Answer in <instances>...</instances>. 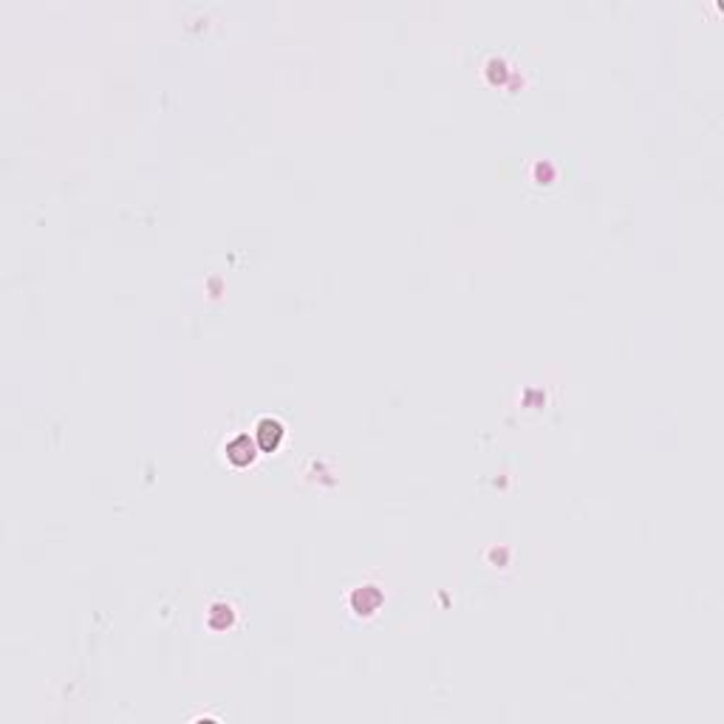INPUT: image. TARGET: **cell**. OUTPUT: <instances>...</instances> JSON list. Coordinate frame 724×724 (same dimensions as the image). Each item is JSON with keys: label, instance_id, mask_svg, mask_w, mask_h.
<instances>
[{"label": "cell", "instance_id": "1", "mask_svg": "<svg viewBox=\"0 0 724 724\" xmlns=\"http://www.w3.org/2000/svg\"><path fill=\"white\" fill-rule=\"evenodd\" d=\"M280 433H283L280 422L263 419V422L258 424V442H260V447H263V450H274L277 442H280Z\"/></svg>", "mask_w": 724, "mask_h": 724}]
</instances>
